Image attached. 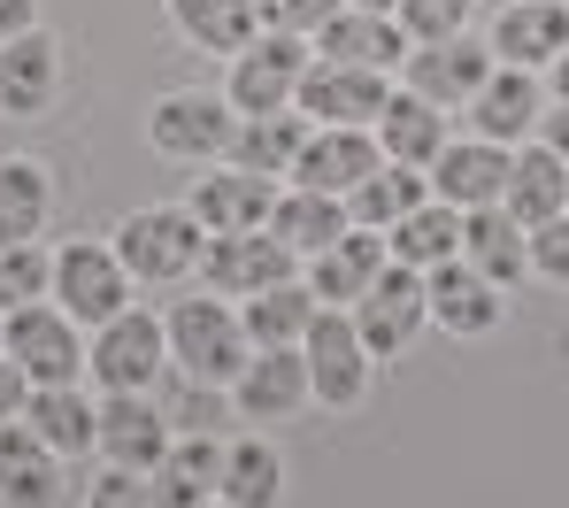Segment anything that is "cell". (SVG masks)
<instances>
[{"label": "cell", "instance_id": "1", "mask_svg": "<svg viewBox=\"0 0 569 508\" xmlns=\"http://www.w3.org/2000/svg\"><path fill=\"white\" fill-rule=\"evenodd\" d=\"M162 331H170V370H186L192 386H208V394H231V378L247 370V355H254V339H247V323H239V301H223V293H186V301H170L162 316Z\"/></svg>", "mask_w": 569, "mask_h": 508}, {"label": "cell", "instance_id": "2", "mask_svg": "<svg viewBox=\"0 0 569 508\" xmlns=\"http://www.w3.org/2000/svg\"><path fill=\"white\" fill-rule=\"evenodd\" d=\"M108 247L123 255V270H131V286H186L192 270H200V247H208V231H200V216L192 208H131L116 231H108Z\"/></svg>", "mask_w": 569, "mask_h": 508}, {"label": "cell", "instance_id": "3", "mask_svg": "<svg viewBox=\"0 0 569 508\" xmlns=\"http://www.w3.org/2000/svg\"><path fill=\"white\" fill-rule=\"evenodd\" d=\"M162 370H170V331H162L154 308L131 301L123 316H108V323L86 331V378L100 394H147Z\"/></svg>", "mask_w": 569, "mask_h": 508}, {"label": "cell", "instance_id": "4", "mask_svg": "<svg viewBox=\"0 0 569 508\" xmlns=\"http://www.w3.org/2000/svg\"><path fill=\"white\" fill-rule=\"evenodd\" d=\"M0 355H16V370L31 386H78L86 378V323L54 301L8 308L0 316Z\"/></svg>", "mask_w": 569, "mask_h": 508}, {"label": "cell", "instance_id": "5", "mask_svg": "<svg viewBox=\"0 0 569 508\" xmlns=\"http://www.w3.org/2000/svg\"><path fill=\"white\" fill-rule=\"evenodd\" d=\"M231 139H239V108L223 101V93H162V101L147 108V147L162 162L208 170V162L231 155Z\"/></svg>", "mask_w": 569, "mask_h": 508}, {"label": "cell", "instance_id": "6", "mask_svg": "<svg viewBox=\"0 0 569 508\" xmlns=\"http://www.w3.org/2000/svg\"><path fill=\"white\" fill-rule=\"evenodd\" d=\"M300 355H308V394H316V408H362V401H370V386H378V355L362 347V331H355L347 308H316Z\"/></svg>", "mask_w": 569, "mask_h": 508}, {"label": "cell", "instance_id": "7", "mask_svg": "<svg viewBox=\"0 0 569 508\" xmlns=\"http://www.w3.org/2000/svg\"><path fill=\"white\" fill-rule=\"evenodd\" d=\"M316 47L292 39V31H254L239 54H231V78H223V101L239 116H270V108H292L300 78H308Z\"/></svg>", "mask_w": 569, "mask_h": 508}, {"label": "cell", "instance_id": "8", "mask_svg": "<svg viewBox=\"0 0 569 508\" xmlns=\"http://www.w3.org/2000/svg\"><path fill=\"white\" fill-rule=\"evenodd\" d=\"M131 270H123V255L108 247V239H70V247H54V293L47 301L70 308L86 331L108 323V316H123L131 308Z\"/></svg>", "mask_w": 569, "mask_h": 508}, {"label": "cell", "instance_id": "9", "mask_svg": "<svg viewBox=\"0 0 569 508\" xmlns=\"http://www.w3.org/2000/svg\"><path fill=\"white\" fill-rule=\"evenodd\" d=\"M292 270H300V255L284 247L270 223H262V231H223V239H208L192 278H200L208 293H223V301H254V293L284 286Z\"/></svg>", "mask_w": 569, "mask_h": 508}, {"label": "cell", "instance_id": "10", "mask_svg": "<svg viewBox=\"0 0 569 508\" xmlns=\"http://www.w3.org/2000/svg\"><path fill=\"white\" fill-rule=\"evenodd\" d=\"M355 316V331H362V347L378 355V362H392L423 323H431V293H423V270H408V262H385L378 286L362 293V301L347 308Z\"/></svg>", "mask_w": 569, "mask_h": 508}, {"label": "cell", "instance_id": "11", "mask_svg": "<svg viewBox=\"0 0 569 508\" xmlns=\"http://www.w3.org/2000/svg\"><path fill=\"white\" fill-rule=\"evenodd\" d=\"M492 39H470V31H455V39H423V47H408V62H400V86L408 93H423V101L439 108H470V93L492 78Z\"/></svg>", "mask_w": 569, "mask_h": 508}, {"label": "cell", "instance_id": "12", "mask_svg": "<svg viewBox=\"0 0 569 508\" xmlns=\"http://www.w3.org/2000/svg\"><path fill=\"white\" fill-rule=\"evenodd\" d=\"M423 293H431V323L447 331V339H492L500 323H508V286H492L477 262H439V270H423Z\"/></svg>", "mask_w": 569, "mask_h": 508}, {"label": "cell", "instance_id": "13", "mask_svg": "<svg viewBox=\"0 0 569 508\" xmlns=\"http://www.w3.org/2000/svg\"><path fill=\"white\" fill-rule=\"evenodd\" d=\"M385 101H392L385 70L331 62V54H316V62H308V78H300V93H292V108H300L308 123H378Z\"/></svg>", "mask_w": 569, "mask_h": 508}, {"label": "cell", "instance_id": "14", "mask_svg": "<svg viewBox=\"0 0 569 508\" xmlns=\"http://www.w3.org/2000/svg\"><path fill=\"white\" fill-rule=\"evenodd\" d=\"M70 501V455H54L23 416L0 424V508H62Z\"/></svg>", "mask_w": 569, "mask_h": 508}, {"label": "cell", "instance_id": "15", "mask_svg": "<svg viewBox=\"0 0 569 508\" xmlns=\"http://www.w3.org/2000/svg\"><path fill=\"white\" fill-rule=\"evenodd\" d=\"M378 162H385V147H378V131H370V123H316L284 186H316V193H339V201H347Z\"/></svg>", "mask_w": 569, "mask_h": 508}, {"label": "cell", "instance_id": "16", "mask_svg": "<svg viewBox=\"0 0 569 508\" xmlns=\"http://www.w3.org/2000/svg\"><path fill=\"white\" fill-rule=\"evenodd\" d=\"M186 208L200 216L208 239H223V231H262L270 208H278V178H254V170H239V162H208V170L192 178Z\"/></svg>", "mask_w": 569, "mask_h": 508}, {"label": "cell", "instance_id": "17", "mask_svg": "<svg viewBox=\"0 0 569 508\" xmlns=\"http://www.w3.org/2000/svg\"><path fill=\"white\" fill-rule=\"evenodd\" d=\"M308 401H316V394H308V355H300V347H254L247 370L231 378L239 424H284V416H300Z\"/></svg>", "mask_w": 569, "mask_h": 508}, {"label": "cell", "instance_id": "18", "mask_svg": "<svg viewBox=\"0 0 569 508\" xmlns=\"http://www.w3.org/2000/svg\"><path fill=\"white\" fill-rule=\"evenodd\" d=\"M470 131L477 139H500V147H523L547 116V78L539 70H516V62H492V78L470 93Z\"/></svg>", "mask_w": 569, "mask_h": 508}, {"label": "cell", "instance_id": "19", "mask_svg": "<svg viewBox=\"0 0 569 508\" xmlns=\"http://www.w3.org/2000/svg\"><path fill=\"white\" fill-rule=\"evenodd\" d=\"M408 47H416V39L400 31L392 8H347V0H339V8L323 16V31H316V54H331V62H362V70H385V78L408 62Z\"/></svg>", "mask_w": 569, "mask_h": 508}, {"label": "cell", "instance_id": "20", "mask_svg": "<svg viewBox=\"0 0 569 508\" xmlns=\"http://www.w3.org/2000/svg\"><path fill=\"white\" fill-rule=\"evenodd\" d=\"M178 431H170V416L147 401V394H100V462H116V470H154L162 462V447H170Z\"/></svg>", "mask_w": 569, "mask_h": 508}, {"label": "cell", "instance_id": "21", "mask_svg": "<svg viewBox=\"0 0 569 508\" xmlns=\"http://www.w3.org/2000/svg\"><path fill=\"white\" fill-rule=\"evenodd\" d=\"M392 262L385 255V231H370V223H347L323 255H308V293L323 308H355L370 286H378V270Z\"/></svg>", "mask_w": 569, "mask_h": 508}, {"label": "cell", "instance_id": "22", "mask_svg": "<svg viewBox=\"0 0 569 508\" xmlns=\"http://www.w3.org/2000/svg\"><path fill=\"white\" fill-rule=\"evenodd\" d=\"M54 93H62V39L31 23L0 47V108L8 116H47Z\"/></svg>", "mask_w": 569, "mask_h": 508}, {"label": "cell", "instance_id": "23", "mask_svg": "<svg viewBox=\"0 0 569 508\" xmlns=\"http://www.w3.org/2000/svg\"><path fill=\"white\" fill-rule=\"evenodd\" d=\"M508 155H516V147L477 139V131H470V139H447L439 162H431V193L455 201L462 216H470V208H492L500 193H508Z\"/></svg>", "mask_w": 569, "mask_h": 508}, {"label": "cell", "instance_id": "24", "mask_svg": "<svg viewBox=\"0 0 569 508\" xmlns=\"http://www.w3.org/2000/svg\"><path fill=\"white\" fill-rule=\"evenodd\" d=\"M569 47V0H508L492 16V54L516 70H555V54Z\"/></svg>", "mask_w": 569, "mask_h": 508}, {"label": "cell", "instance_id": "25", "mask_svg": "<svg viewBox=\"0 0 569 508\" xmlns=\"http://www.w3.org/2000/svg\"><path fill=\"white\" fill-rule=\"evenodd\" d=\"M500 208H508L523 231H539L547 216L569 208V162L547 147V139H523V147L508 155V193H500Z\"/></svg>", "mask_w": 569, "mask_h": 508}, {"label": "cell", "instance_id": "26", "mask_svg": "<svg viewBox=\"0 0 569 508\" xmlns=\"http://www.w3.org/2000/svg\"><path fill=\"white\" fill-rule=\"evenodd\" d=\"M216 478H223V439L186 431V439H170L162 462L147 470V501L154 508H200V501H216Z\"/></svg>", "mask_w": 569, "mask_h": 508}, {"label": "cell", "instance_id": "27", "mask_svg": "<svg viewBox=\"0 0 569 508\" xmlns=\"http://www.w3.org/2000/svg\"><path fill=\"white\" fill-rule=\"evenodd\" d=\"M462 262H477L492 286H508V293H516V286L531 278V231H523L500 201L470 208V216H462Z\"/></svg>", "mask_w": 569, "mask_h": 508}, {"label": "cell", "instance_id": "28", "mask_svg": "<svg viewBox=\"0 0 569 508\" xmlns=\"http://www.w3.org/2000/svg\"><path fill=\"white\" fill-rule=\"evenodd\" d=\"M308 116L300 108H270V116H239V139H231V155L223 162H239V170H254V178H292V162H300V147H308Z\"/></svg>", "mask_w": 569, "mask_h": 508}, {"label": "cell", "instance_id": "29", "mask_svg": "<svg viewBox=\"0 0 569 508\" xmlns=\"http://www.w3.org/2000/svg\"><path fill=\"white\" fill-rule=\"evenodd\" d=\"M216 501L223 508H284V455L247 431V439H223V478H216Z\"/></svg>", "mask_w": 569, "mask_h": 508}, {"label": "cell", "instance_id": "30", "mask_svg": "<svg viewBox=\"0 0 569 508\" xmlns=\"http://www.w3.org/2000/svg\"><path fill=\"white\" fill-rule=\"evenodd\" d=\"M370 131H378L385 162H416V170H431V162H439V147H447V108L400 86V93L385 101V116L370 123Z\"/></svg>", "mask_w": 569, "mask_h": 508}, {"label": "cell", "instance_id": "31", "mask_svg": "<svg viewBox=\"0 0 569 508\" xmlns=\"http://www.w3.org/2000/svg\"><path fill=\"white\" fill-rule=\"evenodd\" d=\"M23 424L54 447V455H93L100 447V401H86L78 386H31V401H23Z\"/></svg>", "mask_w": 569, "mask_h": 508}, {"label": "cell", "instance_id": "32", "mask_svg": "<svg viewBox=\"0 0 569 508\" xmlns=\"http://www.w3.org/2000/svg\"><path fill=\"white\" fill-rule=\"evenodd\" d=\"M385 255L408 262V270H439V262H455V255H462V208L431 193L423 208H408V216L385 231Z\"/></svg>", "mask_w": 569, "mask_h": 508}, {"label": "cell", "instance_id": "33", "mask_svg": "<svg viewBox=\"0 0 569 508\" xmlns=\"http://www.w3.org/2000/svg\"><path fill=\"white\" fill-rule=\"evenodd\" d=\"M347 223H355V216H347V201H339V193H316V186H278L270 231H278L300 262H308V255H323V247H331Z\"/></svg>", "mask_w": 569, "mask_h": 508}, {"label": "cell", "instance_id": "34", "mask_svg": "<svg viewBox=\"0 0 569 508\" xmlns=\"http://www.w3.org/2000/svg\"><path fill=\"white\" fill-rule=\"evenodd\" d=\"M170 31L200 47V54H239L254 31H262V16H254V0H170Z\"/></svg>", "mask_w": 569, "mask_h": 508}, {"label": "cell", "instance_id": "35", "mask_svg": "<svg viewBox=\"0 0 569 508\" xmlns=\"http://www.w3.org/2000/svg\"><path fill=\"white\" fill-rule=\"evenodd\" d=\"M431 201V170H416V162H378L355 193H347V216L355 223H370V231H392L408 208Z\"/></svg>", "mask_w": 569, "mask_h": 508}, {"label": "cell", "instance_id": "36", "mask_svg": "<svg viewBox=\"0 0 569 508\" xmlns=\"http://www.w3.org/2000/svg\"><path fill=\"white\" fill-rule=\"evenodd\" d=\"M47 216H54V178H47V162H23V155L0 162V247L39 239Z\"/></svg>", "mask_w": 569, "mask_h": 508}, {"label": "cell", "instance_id": "37", "mask_svg": "<svg viewBox=\"0 0 569 508\" xmlns=\"http://www.w3.org/2000/svg\"><path fill=\"white\" fill-rule=\"evenodd\" d=\"M316 293L300 286V278H284L270 293H254V301H239V323H247V339L254 347H300L308 339V323H316Z\"/></svg>", "mask_w": 569, "mask_h": 508}, {"label": "cell", "instance_id": "38", "mask_svg": "<svg viewBox=\"0 0 569 508\" xmlns=\"http://www.w3.org/2000/svg\"><path fill=\"white\" fill-rule=\"evenodd\" d=\"M54 293V255L39 247V239H23V247H0V316L8 308H31Z\"/></svg>", "mask_w": 569, "mask_h": 508}, {"label": "cell", "instance_id": "39", "mask_svg": "<svg viewBox=\"0 0 569 508\" xmlns=\"http://www.w3.org/2000/svg\"><path fill=\"white\" fill-rule=\"evenodd\" d=\"M470 8H477V0H400L392 16H400V31L423 47V39H455V31H470Z\"/></svg>", "mask_w": 569, "mask_h": 508}, {"label": "cell", "instance_id": "40", "mask_svg": "<svg viewBox=\"0 0 569 508\" xmlns=\"http://www.w3.org/2000/svg\"><path fill=\"white\" fill-rule=\"evenodd\" d=\"M531 278L569 286V208H562V216H547V223L531 231Z\"/></svg>", "mask_w": 569, "mask_h": 508}, {"label": "cell", "instance_id": "41", "mask_svg": "<svg viewBox=\"0 0 569 508\" xmlns=\"http://www.w3.org/2000/svg\"><path fill=\"white\" fill-rule=\"evenodd\" d=\"M331 8H339V0H254L262 31H292V39H316Z\"/></svg>", "mask_w": 569, "mask_h": 508}, {"label": "cell", "instance_id": "42", "mask_svg": "<svg viewBox=\"0 0 569 508\" xmlns=\"http://www.w3.org/2000/svg\"><path fill=\"white\" fill-rule=\"evenodd\" d=\"M78 508H154V501H147V478H139V470H116V462H108L93 486H86Z\"/></svg>", "mask_w": 569, "mask_h": 508}, {"label": "cell", "instance_id": "43", "mask_svg": "<svg viewBox=\"0 0 569 508\" xmlns=\"http://www.w3.org/2000/svg\"><path fill=\"white\" fill-rule=\"evenodd\" d=\"M23 401H31V378L16 370V355H0V424H16Z\"/></svg>", "mask_w": 569, "mask_h": 508}, {"label": "cell", "instance_id": "44", "mask_svg": "<svg viewBox=\"0 0 569 508\" xmlns=\"http://www.w3.org/2000/svg\"><path fill=\"white\" fill-rule=\"evenodd\" d=\"M539 139H547V147H555V155L569 162V101H555L547 116H539Z\"/></svg>", "mask_w": 569, "mask_h": 508}, {"label": "cell", "instance_id": "45", "mask_svg": "<svg viewBox=\"0 0 569 508\" xmlns=\"http://www.w3.org/2000/svg\"><path fill=\"white\" fill-rule=\"evenodd\" d=\"M39 16H31V0H0V47L16 39V31H31Z\"/></svg>", "mask_w": 569, "mask_h": 508}, {"label": "cell", "instance_id": "46", "mask_svg": "<svg viewBox=\"0 0 569 508\" xmlns=\"http://www.w3.org/2000/svg\"><path fill=\"white\" fill-rule=\"evenodd\" d=\"M547 86H555V101H569V47L555 54V70H547Z\"/></svg>", "mask_w": 569, "mask_h": 508}, {"label": "cell", "instance_id": "47", "mask_svg": "<svg viewBox=\"0 0 569 508\" xmlns=\"http://www.w3.org/2000/svg\"><path fill=\"white\" fill-rule=\"evenodd\" d=\"M347 8H400V0H347Z\"/></svg>", "mask_w": 569, "mask_h": 508}, {"label": "cell", "instance_id": "48", "mask_svg": "<svg viewBox=\"0 0 569 508\" xmlns=\"http://www.w3.org/2000/svg\"><path fill=\"white\" fill-rule=\"evenodd\" d=\"M200 508H223V501H200Z\"/></svg>", "mask_w": 569, "mask_h": 508}]
</instances>
